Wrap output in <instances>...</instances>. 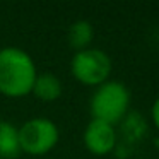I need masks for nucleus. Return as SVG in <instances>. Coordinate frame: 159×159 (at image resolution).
<instances>
[{"mask_svg": "<svg viewBox=\"0 0 159 159\" xmlns=\"http://www.w3.org/2000/svg\"><path fill=\"white\" fill-rule=\"evenodd\" d=\"M82 142L91 154L108 156L116 147V130L113 125L91 118V121L84 128Z\"/></svg>", "mask_w": 159, "mask_h": 159, "instance_id": "39448f33", "label": "nucleus"}, {"mask_svg": "<svg viewBox=\"0 0 159 159\" xmlns=\"http://www.w3.org/2000/svg\"><path fill=\"white\" fill-rule=\"evenodd\" d=\"M62 80L52 72H43L36 75L34 86H33L31 94L36 99L43 101V103H53L62 96Z\"/></svg>", "mask_w": 159, "mask_h": 159, "instance_id": "423d86ee", "label": "nucleus"}, {"mask_svg": "<svg viewBox=\"0 0 159 159\" xmlns=\"http://www.w3.org/2000/svg\"><path fill=\"white\" fill-rule=\"evenodd\" d=\"M154 145H156V147H159V137H157V139H156V140H154Z\"/></svg>", "mask_w": 159, "mask_h": 159, "instance_id": "9d476101", "label": "nucleus"}, {"mask_svg": "<svg viewBox=\"0 0 159 159\" xmlns=\"http://www.w3.org/2000/svg\"><path fill=\"white\" fill-rule=\"evenodd\" d=\"M128 108H130V91L120 80H106L104 84L98 86L89 101L93 120L104 121L113 127L127 116Z\"/></svg>", "mask_w": 159, "mask_h": 159, "instance_id": "f03ea898", "label": "nucleus"}, {"mask_svg": "<svg viewBox=\"0 0 159 159\" xmlns=\"http://www.w3.org/2000/svg\"><path fill=\"white\" fill-rule=\"evenodd\" d=\"M151 118H152V123H154V127L159 130V96L154 99V103H152V108H151Z\"/></svg>", "mask_w": 159, "mask_h": 159, "instance_id": "1a4fd4ad", "label": "nucleus"}, {"mask_svg": "<svg viewBox=\"0 0 159 159\" xmlns=\"http://www.w3.org/2000/svg\"><path fill=\"white\" fill-rule=\"evenodd\" d=\"M111 58L106 52L99 48H87L75 52L70 60V74L82 86L98 87L110 80L111 74Z\"/></svg>", "mask_w": 159, "mask_h": 159, "instance_id": "20e7f679", "label": "nucleus"}, {"mask_svg": "<svg viewBox=\"0 0 159 159\" xmlns=\"http://www.w3.org/2000/svg\"><path fill=\"white\" fill-rule=\"evenodd\" d=\"M36 63L26 50L17 46L0 48V94L11 99L26 98L34 86Z\"/></svg>", "mask_w": 159, "mask_h": 159, "instance_id": "f257e3e1", "label": "nucleus"}, {"mask_svg": "<svg viewBox=\"0 0 159 159\" xmlns=\"http://www.w3.org/2000/svg\"><path fill=\"white\" fill-rule=\"evenodd\" d=\"M21 154L19 130L14 123L0 120V159H14Z\"/></svg>", "mask_w": 159, "mask_h": 159, "instance_id": "0eeeda50", "label": "nucleus"}, {"mask_svg": "<svg viewBox=\"0 0 159 159\" xmlns=\"http://www.w3.org/2000/svg\"><path fill=\"white\" fill-rule=\"evenodd\" d=\"M93 39H94V28L89 21H84V19L72 22L69 31H67L69 46L75 52H82V50L91 48Z\"/></svg>", "mask_w": 159, "mask_h": 159, "instance_id": "6e6552de", "label": "nucleus"}, {"mask_svg": "<svg viewBox=\"0 0 159 159\" xmlns=\"http://www.w3.org/2000/svg\"><path fill=\"white\" fill-rule=\"evenodd\" d=\"M19 130L21 152L28 156H45L57 147L60 140V130L50 118L36 116L26 120Z\"/></svg>", "mask_w": 159, "mask_h": 159, "instance_id": "7ed1b4c3", "label": "nucleus"}]
</instances>
